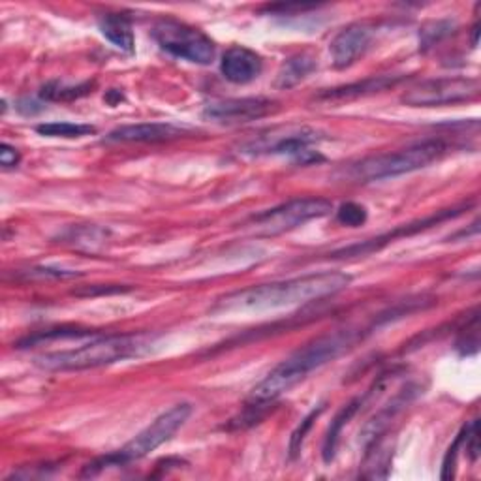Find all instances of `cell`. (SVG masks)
I'll return each mask as SVG.
<instances>
[{
  "label": "cell",
  "mask_w": 481,
  "mask_h": 481,
  "mask_svg": "<svg viewBox=\"0 0 481 481\" xmlns=\"http://www.w3.org/2000/svg\"><path fill=\"white\" fill-rule=\"evenodd\" d=\"M350 282L352 277L347 273L326 271L288 281L258 284L227 293L217 301L213 312H258L312 303L347 290Z\"/></svg>",
  "instance_id": "6da1fadb"
},
{
  "label": "cell",
  "mask_w": 481,
  "mask_h": 481,
  "mask_svg": "<svg viewBox=\"0 0 481 481\" xmlns=\"http://www.w3.org/2000/svg\"><path fill=\"white\" fill-rule=\"evenodd\" d=\"M356 340L357 333L345 329L309 342V345L279 363L260 384L252 387L248 402L252 406H264L277 401L279 397L288 393L291 387L305 380L312 371L350 350Z\"/></svg>",
  "instance_id": "7a4b0ae2"
},
{
  "label": "cell",
  "mask_w": 481,
  "mask_h": 481,
  "mask_svg": "<svg viewBox=\"0 0 481 481\" xmlns=\"http://www.w3.org/2000/svg\"><path fill=\"white\" fill-rule=\"evenodd\" d=\"M145 347L142 335H107L95 337L87 345L72 350L43 354L34 359L45 371H87L134 357Z\"/></svg>",
  "instance_id": "3957f363"
},
{
  "label": "cell",
  "mask_w": 481,
  "mask_h": 481,
  "mask_svg": "<svg viewBox=\"0 0 481 481\" xmlns=\"http://www.w3.org/2000/svg\"><path fill=\"white\" fill-rule=\"evenodd\" d=\"M448 151V145L440 140H427L416 145H410L397 153H385L357 160L337 171V177L354 182H371L387 177H397L427 168L437 162Z\"/></svg>",
  "instance_id": "277c9868"
},
{
  "label": "cell",
  "mask_w": 481,
  "mask_h": 481,
  "mask_svg": "<svg viewBox=\"0 0 481 481\" xmlns=\"http://www.w3.org/2000/svg\"><path fill=\"white\" fill-rule=\"evenodd\" d=\"M190 414H192L190 402H179L171 406L170 410L162 412L154 421H151V425H147L142 432H137L135 437L128 444H125L119 451L109 453L102 457V459L95 461L93 465L85 467L81 476H95L97 472L107 467H123L126 463L143 459V457H147L151 451L170 442L173 439V434L187 423Z\"/></svg>",
  "instance_id": "5b68a950"
},
{
  "label": "cell",
  "mask_w": 481,
  "mask_h": 481,
  "mask_svg": "<svg viewBox=\"0 0 481 481\" xmlns=\"http://www.w3.org/2000/svg\"><path fill=\"white\" fill-rule=\"evenodd\" d=\"M331 213L333 201L328 198H297L250 217L246 227L256 237H277L310 220L329 217Z\"/></svg>",
  "instance_id": "8992f818"
},
{
  "label": "cell",
  "mask_w": 481,
  "mask_h": 481,
  "mask_svg": "<svg viewBox=\"0 0 481 481\" xmlns=\"http://www.w3.org/2000/svg\"><path fill=\"white\" fill-rule=\"evenodd\" d=\"M322 142V134L310 126L301 125H284L260 132L254 140H250L239 147V153L248 156L264 154H290L300 160L301 164L318 162L322 156L310 151V145Z\"/></svg>",
  "instance_id": "52a82bcc"
},
{
  "label": "cell",
  "mask_w": 481,
  "mask_h": 481,
  "mask_svg": "<svg viewBox=\"0 0 481 481\" xmlns=\"http://www.w3.org/2000/svg\"><path fill=\"white\" fill-rule=\"evenodd\" d=\"M153 38L175 59L208 66L217 57V45L208 34L177 19H160L153 27Z\"/></svg>",
  "instance_id": "ba28073f"
},
{
  "label": "cell",
  "mask_w": 481,
  "mask_h": 481,
  "mask_svg": "<svg viewBox=\"0 0 481 481\" xmlns=\"http://www.w3.org/2000/svg\"><path fill=\"white\" fill-rule=\"evenodd\" d=\"M479 95L477 78H437L410 87L401 100L412 107H439L472 102Z\"/></svg>",
  "instance_id": "9c48e42d"
},
{
  "label": "cell",
  "mask_w": 481,
  "mask_h": 481,
  "mask_svg": "<svg viewBox=\"0 0 481 481\" xmlns=\"http://www.w3.org/2000/svg\"><path fill=\"white\" fill-rule=\"evenodd\" d=\"M375 34L376 25L373 21H356L342 29L329 45L331 62L337 70H347V68L356 64L371 48Z\"/></svg>",
  "instance_id": "30bf717a"
},
{
  "label": "cell",
  "mask_w": 481,
  "mask_h": 481,
  "mask_svg": "<svg viewBox=\"0 0 481 481\" xmlns=\"http://www.w3.org/2000/svg\"><path fill=\"white\" fill-rule=\"evenodd\" d=\"M273 111H277V102L271 98H264V97L227 98V100H217L205 106L203 117H208L215 123H222V125H239V123H250V121L267 117Z\"/></svg>",
  "instance_id": "8fae6325"
},
{
  "label": "cell",
  "mask_w": 481,
  "mask_h": 481,
  "mask_svg": "<svg viewBox=\"0 0 481 481\" xmlns=\"http://www.w3.org/2000/svg\"><path fill=\"white\" fill-rule=\"evenodd\" d=\"M185 134L187 128L175 126L171 123H140V125H126L111 130L106 135V142L109 143H164L179 140Z\"/></svg>",
  "instance_id": "7c38bea8"
},
{
  "label": "cell",
  "mask_w": 481,
  "mask_h": 481,
  "mask_svg": "<svg viewBox=\"0 0 481 481\" xmlns=\"http://www.w3.org/2000/svg\"><path fill=\"white\" fill-rule=\"evenodd\" d=\"M222 76L236 85H246L260 78L264 70L262 57L243 45H234L222 55L220 60Z\"/></svg>",
  "instance_id": "4fadbf2b"
},
{
  "label": "cell",
  "mask_w": 481,
  "mask_h": 481,
  "mask_svg": "<svg viewBox=\"0 0 481 481\" xmlns=\"http://www.w3.org/2000/svg\"><path fill=\"white\" fill-rule=\"evenodd\" d=\"M98 29L104 38H107L116 48L125 53H134V31L132 23L126 15L121 14H106L98 19Z\"/></svg>",
  "instance_id": "5bb4252c"
},
{
  "label": "cell",
  "mask_w": 481,
  "mask_h": 481,
  "mask_svg": "<svg viewBox=\"0 0 481 481\" xmlns=\"http://www.w3.org/2000/svg\"><path fill=\"white\" fill-rule=\"evenodd\" d=\"M316 66L318 64L314 55H310L309 51L291 55L282 62L274 85H277V88H291L297 83H301L305 78H309L316 70Z\"/></svg>",
  "instance_id": "9a60e30c"
},
{
  "label": "cell",
  "mask_w": 481,
  "mask_h": 481,
  "mask_svg": "<svg viewBox=\"0 0 481 481\" xmlns=\"http://www.w3.org/2000/svg\"><path fill=\"white\" fill-rule=\"evenodd\" d=\"M397 81H399V78L380 76V78L365 79V81H359V83L329 88V90H326V93L319 95L318 98H324V100H348V98H357V97L378 93V90H384L387 87H393Z\"/></svg>",
  "instance_id": "2e32d148"
},
{
  "label": "cell",
  "mask_w": 481,
  "mask_h": 481,
  "mask_svg": "<svg viewBox=\"0 0 481 481\" xmlns=\"http://www.w3.org/2000/svg\"><path fill=\"white\" fill-rule=\"evenodd\" d=\"M365 401H366V395L350 401L345 408L338 412V414L335 416V420L331 421V427H329L326 439H324V451H322L326 463H331L335 459V453H337V448H338L342 429H345L352 421V418L357 414V410L365 404Z\"/></svg>",
  "instance_id": "e0dca14e"
},
{
  "label": "cell",
  "mask_w": 481,
  "mask_h": 481,
  "mask_svg": "<svg viewBox=\"0 0 481 481\" xmlns=\"http://www.w3.org/2000/svg\"><path fill=\"white\" fill-rule=\"evenodd\" d=\"M392 455L393 449L389 448L384 442V437L371 442L366 446V453H365V461H363V477H369V479H380V477H387L389 474V467H392Z\"/></svg>",
  "instance_id": "ac0fdd59"
},
{
  "label": "cell",
  "mask_w": 481,
  "mask_h": 481,
  "mask_svg": "<svg viewBox=\"0 0 481 481\" xmlns=\"http://www.w3.org/2000/svg\"><path fill=\"white\" fill-rule=\"evenodd\" d=\"M95 81H85L79 85H68L64 81H50L40 90V97L48 102H74L95 90Z\"/></svg>",
  "instance_id": "d6986e66"
},
{
  "label": "cell",
  "mask_w": 481,
  "mask_h": 481,
  "mask_svg": "<svg viewBox=\"0 0 481 481\" xmlns=\"http://www.w3.org/2000/svg\"><path fill=\"white\" fill-rule=\"evenodd\" d=\"M36 132L40 135H48V137H83L95 134L97 128L79 123H45L38 125Z\"/></svg>",
  "instance_id": "ffe728a7"
},
{
  "label": "cell",
  "mask_w": 481,
  "mask_h": 481,
  "mask_svg": "<svg viewBox=\"0 0 481 481\" xmlns=\"http://www.w3.org/2000/svg\"><path fill=\"white\" fill-rule=\"evenodd\" d=\"M79 337H98V333L88 331V329H51V331L38 333L34 337H27L25 340H21L19 348H25V347L36 345V342L51 340V338H79Z\"/></svg>",
  "instance_id": "44dd1931"
},
{
  "label": "cell",
  "mask_w": 481,
  "mask_h": 481,
  "mask_svg": "<svg viewBox=\"0 0 481 481\" xmlns=\"http://www.w3.org/2000/svg\"><path fill=\"white\" fill-rule=\"evenodd\" d=\"M322 410H324V404H322V406H318V410H312L310 414L301 421V425L293 430L291 439H290V448H288V449H290V459H295V457L301 453V448H303V442H305V439H307V434H309V430H310L314 420H316L319 414H322Z\"/></svg>",
  "instance_id": "7402d4cb"
},
{
  "label": "cell",
  "mask_w": 481,
  "mask_h": 481,
  "mask_svg": "<svg viewBox=\"0 0 481 481\" xmlns=\"http://www.w3.org/2000/svg\"><path fill=\"white\" fill-rule=\"evenodd\" d=\"M366 218H369V215H366V209L363 208V205L354 203V201L342 203L337 211V220L340 224L350 226V227L363 226L366 222Z\"/></svg>",
  "instance_id": "603a6c76"
},
{
  "label": "cell",
  "mask_w": 481,
  "mask_h": 481,
  "mask_svg": "<svg viewBox=\"0 0 481 481\" xmlns=\"http://www.w3.org/2000/svg\"><path fill=\"white\" fill-rule=\"evenodd\" d=\"M465 437H467V427L459 434H457L455 442L449 446V449L446 453V459H444V465H442V479H453L455 467H457V453H459V448L463 446Z\"/></svg>",
  "instance_id": "cb8c5ba5"
},
{
  "label": "cell",
  "mask_w": 481,
  "mask_h": 481,
  "mask_svg": "<svg viewBox=\"0 0 481 481\" xmlns=\"http://www.w3.org/2000/svg\"><path fill=\"white\" fill-rule=\"evenodd\" d=\"M449 29H451V21H437V23H430V25H427L420 38H421V43L423 48H430L432 43H437L442 36H448L449 34Z\"/></svg>",
  "instance_id": "d4e9b609"
},
{
  "label": "cell",
  "mask_w": 481,
  "mask_h": 481,
  "mask_svg": "<svg viewBox=\"0 0 481 481\" xmlns=\"http://www.w3.org/2000/svg\"><path fill=\"white\" fill-rule=\"evenodd\" d=\"M19 162H21L19 151L8 143H3V147H0V164H3V168H15Z\"/></svg>",
  "instance_id": "484cf974"
},
{
  "label": "cell",
  "mask_w": 481,
  "mask_h": 481,
  "mask_svg": "<svg viewBox=\"0 0 481 481\" xmlns=\"http://www.w3.org/2000/svg\"><path fill=\"white\" fill-rule=\"evenodd\" d=\"M43 109V106L36 100H31V98H23L17 102V111L23 113V116H36V113H40Z\"/></svg>",
  "instance_id": "4316f807"
},
{
  "label": "cell",
  "mask_w": 481,
  "mask_h": 481,
  "mask_svg": "<svg viewBox=\"0 0 481 481\" xmlns=\"http://www.w3.org/2000/svg\"><path fill=\"white\" fill-rule=\"evenodd\" d=\"M477 36H479V23H474V27H472V45L474 48L477 45Z\"/></svg>",
  "instance_id": "83f0119b"
}]
</instances>
